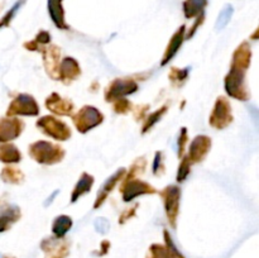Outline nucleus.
<instances>
[{
	"mask_svg": "<svg viewBox=\"0 0 259 258\" xmlns=\"http://www.w3.org/2000/svg\"><path fill=\"white\" fill-rule=\"evenodd\" d=\"M119 104H120V105L115 106L116 111H126V109H129V103L126 100L119 101Z\"/></svg>",
	"mask_w": 259,
	"mask_h": 258,
	"instance_id": "f704fd0d",
	"label": "nucleus"
},
{
	"mask_svg": "<svg viewBox=\"0 0 259 258\" xmlns=\"http://www.w3.org/2000/svg\"><path fill=\"white\" fill-rule=\"evenodd\" d=\"M94 225H95V229L98 230L99 233H101V234L108 233L109 228H110V223H109L108 219H105V218H98V219L95 220V223H94Z\"/></svg>",
	"mask_w": 259,
	"mask_h": 258,
	"instance_id": "c85d7f7f",
	"label": "nucleus"
},
{
	"mask_svg": "<svg viewBox=\"0 0 259 258\" xmlns=\"http://www.w3.org/2000/svg\"><path fill=\"white\" fill-rule=\"evenodd\" d=\"M24 3H25V0H17V2L13 4V7L10 8V9L5 13L4 17L0 19V28L8 27V25L10 24V22L14 19V17L17 15V13L19 12V9L23 7V4H24Z\"/></svg>",
	"mask_w": 259,
	"mask_h": 258,
	"instance_id": "393cba45",
	"label": "nucleus"
},
{
	"mask_svg": "<svg viewBox=\"0 0 259 258\" xmlns=\"http://www.w3.org/2000/svg\"><path fill=\"white\" fill-rule=\"evenodd\" d=\"M0 258H3V255H2V254H0Z\"/></svg>",
	"mask_w": 259,
	"mask_h": 258,
	"instance_id": "4c0bfd02",
	"label": "nucleus"
},
{
	"mask_svg": "<svg viewBox=\"0 0 259 258\" xmlns=\"http://www.w3.org/2000/svg\"><path fill=\"white\" fill-rule=\"evenodd\" d=\"M46 106L50 108V110H52L53 113L60 114V115H68L72 111V104L70 103L66 99L60 98L57 94H52L50 98L46 100Z\"/></svg>",
	"mask_w": 259,
	"mask_h": 258,
	"instance_id": "4468645a",
	"label": "nucleus"
},
{
	"mask_svg": "<svg viewBox=\"0 0 259 258\" xmlns=\"http://www.w3.org/2000/svg\"><path fill=\"white\" fill-rule=\"evenodd\" d=\"M58 192H60V191H58V190H57V191H55V192H53V194H52V195H51V196H50V197H48V200H47V201H46V202H45V206H48V205H50V204H51V202H52V201H53V199H55V197H56V196H57V195H58Z\"/></svg>",
	"mask_w": 259,
	"mask_h": 258,
	"instance_id": "c9c22d12",
	"label": "nucleus"
},
{
	"mask_svg": "<svg viewBox=\"0 0 259 258\" xmlns=\"http://www.w3.org/2000/svg\"><path fill=\"white\" fill-rule=\"evenodd\" d=\"M40 248L45 250L46 258H65L68 254V244L65 242L46 239L40 244Z\"/></svg>",
	"mask_w": 259,
	"mask_h": 258,
	"instance_id": "f8f14e48",
	"label": "nucleus"
},
{
	"mask_svg": "<svg viewBox=\"0 0 259 258\" xmlns=\"http://www.w3.org/2000/svg\"><path fill=\"white\" fill-rule=\"evenodd\" d=\"M73 121L78 131L81 133H85L94 126L99 125L103 121V115L98 109L93 108V106H85L76 114Z\"/></svg>",
	"mask_w": 259,
	"mask_h": 258,
	"instance_id": "20e7f679",
	"label": "nucleus"
},
{
	"mask_svg": "<svg viewBox=\"0 0 259 258\" xmlns=\"http://www.w3.org/2000/svg\"><path fill=\"white\" fill-rule=\"evenodd\" d=\"M164 239H166V244H167V248H168L169 250H171L172 253H174L175 255H176L177 258H185L184 255L181 254V252H180L179 249L176 248V245L174 244V242H172L171 237H169V234L167 232H164Z\"/></svg>",
	"mask_w": 259,
	"mask_h": 258,
	"instance_id": "7c9ffc66",
	"label": "nucleus"
},
{
	"mask_svg": "<svg viewBox=\"0 0 259 258\" xmlns=\"http://www.w3.org/2000/svg\"><path fill=\"white\" fill-rule=\"evenodd\" d=\"M209 4V0H185L184 14L187 19L199 18L205 15V8Z\"/></svg>",
	"mask_w": 259,
	"mask_h": 258,
	"instance_id": "dca6fc26",
	"label": "nucleus"
},
{
	"mask_svg": "<svg viewBox=\"0 0 259 258\" xmlns=\"http://www.w3.org/2000/svg\"><path fill=\"white\" fill-rule=\"evenodd\" d=\"M147 258H177L167 247L159 244H152Z\"/></svg>",
	"mask_w": 259,
	"mask_h": 258,
	"instance_id": "b1692460",
	"label": "nucleus"
},
{
	"mask_svg": "<svg viewBox=\"0 0 259 258\" xmlns=\"http://www.w3.org/2000/svg\"><path fill=\"white\" fill-rule=\"evenodd\" d=\"M2 179L3 181L10 182V184H17V182H20L23 179V174L19 171V169L12 168V167H7V168L3 169L2 172Z\"/></svg>",
	"mask_w": 259,
	"mask_h": 258,
	"instance_id": "a878e982",
	"label": "nucleus"
},
{
	"mask_svg": "<svg viewBox=\"0 0 259 258\" xmlns=\"http://www.w3.org/2000/svg\"><path fill=\"white\" fill-rule=\"evenodd\" d=\"M23 123L19 119H2L0 120V142H9L22 133Z\"/></svg>",
	"mask_w": 259,
	"mask_h": 258,
	"instance_id": "9d476101",
	"label": "nucleus"
},
{
	"mask_svg": "<svg viewBox=\"0 0 259 258\" xmlns=\"http://www.w3.org/2000/svg\"><path fill=\"white\" fill-rule=\"evenodd\" d=\"M109 249V242H104L103 243V247H101V253L100 254H105Z\"/></svg>",
	"mask_w": 259,
	"mask_h": 258,
	"instance_id": "e433bc0d",
	"label": "nucleus"
},
{
	"mask_svg": "<svg viewBox=\"0 0 259 258\" xmlns=\"http://www.w3.org/2000/svg\"><path fill=\"white\" fill-rule=\"evenodd\" d=\"M230 121H232V111H230L229 103L224 98L218 99L211 116H210V124L215 128L223 129L229 125Z\"/></svg>",
	"mask_w": 259,
	"mask_h": 258,
	"instance_id": "0eeeda50",
	"label": "nucleus"
},
{
	"mask_svg": "<svg viewBox=\"0 0 259 258\" xmlns=\"http://www.w3.org/2000/svg\"><path fill=\"white\" fill-rule=\"evenodd\" d=\"M162 197L164 200V207H166L167 217H168L169 223L172 227H176V218L179 214V206H180V191L179 187L176 186H168L162 191Z\"/></svg>",
	"mask_w": 259,
	"mask_h": 258,
	"instance_id": "423d86ee",
	"label": "nucleus"
},
{
	"mask_svg": "<svg viewBox=\"0 0 259 258\" xmlns=\"http://www.w3.org/2000/svg\"><path fill=\"white\" fill-rule=\"evenodd\" d=\"M190 163H191V161L186 157V158L184 159V162L181 163V166H180L179 172H177V181H185V179H186L187 175H189L190 172Z\"/></svg>",
	"mask_w": 259,
	"mask_h": 258,
	"instance_id": "cd10ccee",
	"label": "nucleus"
},
{
	"mask_svg": "<svg viewBox=\"0 0 259 258\" xmlns=\"http://www.w3.org/2000/svg\"><path fill=\"white\" fill-rule=\"evenodd\" d=\"M185 32H186V27H185V25H182V27H180V29L175 33V35L172 37L171 42H169L168 47H167L166 53H164L162 65H166V63L168 62V61H171L172 57H174V56L179 52L180 47H181L182 42H184V39H185Z\"/></svg>",
	"mask_w": 259,
	"mask_h": 258,
	"instance_id": "f3484780",
	"label": "nucleus"
},
{
	"mask_svg": "<svg viewBox=\"0 0 259 258\" xmlns=\"http://www.w3.org/2000/svg\"><path fill=\"white\" fill-rule=\"evenodd\" d=\"M137 89H138V85L133 80H115L106 93V100L124 98V96L136 93Z\"/></svg>",
	"mask_w": 259,
	"mask_h": 258,
	"instance_id": "1a4fd4ad",
	"label": "nucleus"
},
{
	"mask_svg": "<svg viewBox=\"0 0 259 258\" xmlns=\"http://www.w3.org/2000/svg\"><path fill=\"white\" fill-rule=\"evenodd\" d=\"M62 2L63 0H47V8L53 24L60 29H67Z\"/></svg>",
	"mask_w": 259,
	"mask_h": 258,
	"instance_id": "ddd939ff",
	"label": "nucleus"
},
{
	"mask_svg": "<svg viewBox=\"0 0 259 258\" xmlns=\"http://www.w3.org/2000/svg\"><path fill=\"white\" fill-rule=\"evenodd\" d=\"M30 156L35 159V161L40 162V163L52 164L56 162H60L63 157V151L61 147L55 146V144L50 143V142H35L30 146Z\"/></svg>",
	"mask_w": 259,
	"mask_h": 258,
	"instance_id": "f03ea898",
	"label": "nucleus"
},
{
	"mask_svg": "<svg viewBox=\"0 0 259 258\" xmlns=\"http://www.w3.org/2000/svg\"><path fill=\"white\" fill-rule=\"evenodd\" d=\"M38 105L32 96L27 94H20L18 95L8 109V115H37L38 114Z\"/></svg>",
	"mask_w": 259,
	"mask_h": 258,
	"instance_id": "39448f33",
	"label": "nucleus"
},
{
	"mask_svg": "<svg viewBox=\"0 0 259 258\" xmlns=\"http://www.w3.org/2000/svg\"><path fill=\"white\" fill-rule=\"evenodd\" d=\"M210 146H211V142H210V138L205 136H199L192 141L191 146H190L189 156L187 158L191 162H199L204 158L205 156L209 152Z\"/></svg>",
	"mask_w": 259,
	"mask_h": 258,
	"instance_id": "9b49d317",
	"label": "nucleus"
},
{
	"mask_svg": "<svg viewBox=\"0 0 259 258\" xmlns=\"http://www.w3.org/2000/svg\"><path fill=\"white\" fill-rule=\"evenodd\" d=\"M37 126L42 129L43 133L52 137V138L58 139V141H66L71 136L70 128L65 123L52 118V116H45V118L39 119L37 121Z\"/></svg>",
	"mask_w": 259,
	"mask_h": 258,
	"instance_id": "7ed1b4c3",
	"label": "nucleus"
},
{
	"mask_svg": "<svg viewBox=\"0 0 259 258\" xmlns=\"http://www.w3.org/2000/svg\"><path fill=\"white\" fill-rule=\"evenodd\" d=\"M3 258H10V257H3Z\"/></svg>",
	"mask_w": 259,
	"mask_h": 258,
	"instance_id": "58836bf2",
	"label": "nucleus"
},
{
	"mask_svg": "<svg viewBox=\"0 0 259 258\" xmlns=\"http://www.w3.org/2000/svg\"><path fill=\"white\" fill-rule=\"evenodd\" d=\"M164 111H166V108H162L161 110H159V111H156V113L152 114V115L149 116V118H148V121H147L146 125H144V128H143V133H144V132L149 131V128H151V126L153 125L154 123H157V121L159 120V118H161V116L163 115Z\"/></svg>",
	"mask_w": 259,
	"mask_h": 258,
	"instance_id": "c756f323",
	"label": "nucleus"
},
{
	"mask_svg": "<svg viewBox=\"0 0 259 258\" xmlns=\"http://www.w3.org/2000/svg\"><path fill=\"white\" fill-rule=\"evenodd\" d=\"M233 13H234V8H233V5L227 4L224 8H223L222 12L219 13V17H218L217 19V24H215L217 30H222L227 27L228 23H229L230 19H232Z\"/></svg>",
	"mask_w": 259,
	"mask_h": 258,
	"instance_id": "5701e85b",
	"label": "nucleus"
},
{
	"mask_svg": "<svg viewBox=\"0 0 259 258\" xmlns=\"http://www.w3.org/2000/svg\"><path fill=\"white\" fill-rule=\"evenodd\" d=\"M78 73H80V68H78L77 62L71 57L66 58L61 66V77L63 80H73L77 77Z\"/></svg>",
	"mask_w": 259,
	"mask_h": 258,
	"instance_id": "412c9836",
	"label": "nucleus"
},
{
	"mask_svg": "<svg viewBox=\"0 0 259 258\" xmlns=\"http://www.w3.org/2000/svg\"><path fill=\"white\" fill-rule=\"evenodd\" d=\"M20 217L19 207L15 205H9L0 212V233L5 232L10 228L13 223L17 222Z\"/></svg>",
	"mask_w": 259,
	"mask_h": 258,
	"instance_id": "a211bd4d",
	"label": "nucleus"
},
{
	"mask_svg": "<svg viewBox=\"0 0 259 258\" xmlns=\"http://www.w3.org/2000/svg\"><path fill=\"white\" fill-rule=\"evenodd\" d=\"M154 189L151 185L141 181V180H128L123 186L124 201H131L137 196L143 194H153Z\"/></svg>",
	"mask_w": 259,
	"mask_h": 258,
	"instance_id": "6e6552de",
	"label": "nucleus"
},
{
	"mask_svg": "<svg viewBox=\"0 0 259 258\" xmlns=\"http://www.w3.org/2000/svg\"><path fill=\"white\" fill-rule=\"evenodd\" d=\"M187 141V132H186V128H182L181 129V133H180V137H179V154L181 156L182 154V151H184V146L185 143H186Z\"/></svg>",
	"mask_w": 259,
	"mask_h": 258,
	"instance_id": "2f4dec72",
	"label": "nucleus"
},
{
	"mask_svg": "<svg viewBox=\"0 0 259 258\" xmlns=\"http://www.w3.org/2000/svg\"><path fill=\"white\" fill-rule=\"evenodd\" d=\"M0 161L13 163L20 161V153L17 147L12 144H2L0 146Z\"/></svg>",
	"mask_w": 259,
	"mask_h": 258,
	"instance_id": "4be33fe9",
	"label": "nucleus"
},
{
	"mask_svg": "<svg viewBox=\"0 0 259 258\" xmlns=\"http://www.w3.org/2000/svg\"><path fill=\"white\" fill-rule=\"evenodd\" d=\"M250 63V50L247 45H242L234 53L232 68L225 80V89L230 96L240 100H247L248 93L244 86V75Z\"/></svg>",
	"mask_w": 259,
	"mask_h": 258,
	"instance_id": "f257e3e1",
	"label": "nucleus"
},
{
	"mask_svg": "<svg viewBox=\"0 0 259 258\" xmlns=\"http://www.w3.org/2000/svg\"><path fill=\"white\" fill-rule=\"evenodd\" d=\"M161 156H162V153H161V152H158V153H156V157H154L153 172H154V174H156V175H157V172H158V168H159V167H161V162H162Z\"/></svg>",
	"mask_w": 259,
	"mask_h": 258,
	"instance_id": "72a5a7b5",
	"label": "nucleus"
},
{
	"mask_svg": "<svg viewBox=\"0 0 259 258\" xmlns=\"http://www.w3.org/2000/svg\"><path fill=\"white\" fill-rule=\"evenodd\" d=\"M124 174H125V169L120 168L118 172H115V174H114L113 176H110L108 180H106L105 182H104V185H103V186H101L100 191H99L98 196H96V201H95V205H94V207L100 206V205L103 204L104 201H105L106 196H108V195L110 194L111 189H113V187L115 186L116 182H118L119 180L121 179V176H123Z\"/></svg>",
	"mask_w": 259,
	"mask_h": 258,
	"instance_id": "2eb2a0df",
	"label": "nucleus"
},
{
	"mask_svg": "<svg viewBox=\"0 0 259 258\" xmlns=\"http://www.w3.org/2000/svg\"><path fill=\"white\" fill-rule=\"evenodd\" d=\"M93 184H94L93 177L88 174H82V176H81V179L78 180V182L76 184L75 189H73L72 196H71V201L75 202L76 200L81 196V195H83V194H86V192L90 191Z\"/></svg>",
	"mask_w": 259,
	"mask_h": 258,
	"instance_id": "6ab92c4d",
	"label": "nucleus"
},
{
	"mask_svg": "<svg viewBox=\"0 0 259 258\" xmlns=\"http://www.w3.org/2000/svg\"><path fill=\"white\" fill-rule=\"evenodd\" d=\"M72 227V220L67 215H61V217L56 218L53 222L52 232L56 238H63L66 233L71 229Z\"/></svg>",
	"mask_w": 259,
	"mask_h": 258,
	"instance_id": "aec40b11",
	"label": "nucleus"
},
{
	"mask_svg": "<svg viewBox=\"0 0 259 258\" xmlns=\"http://www.w3.org/2000/svg\"><path fill=\"white\" fill-rule=\"evenodd\" d=\"M187 73H189V70H184V71H179V70H172L171 72V80H185L187 77Z\"/></svg>",
	"mask_w": 259,
	"mask_h": 258,
	"instance_id": "473e14b6",
	"label": "nucleus"
},
{
	"mask_svg": "<svg viewBox=\"0 0 259 258\" xmlns=\"http://www.w3.org/2000/svg\"><path fill=\"white\" fill-rule=\"evenodd\" d=\"M58 62V50L56 47H52L50 50V52L47 53V57H46V65L48 66V70H53L56 67V63Z\"/></svg>",
	"mask_w": 259,
	"mask_h": 258,
	"instance_id": "bb28decb",
	"label": "nucleus"
}]
</instances>
